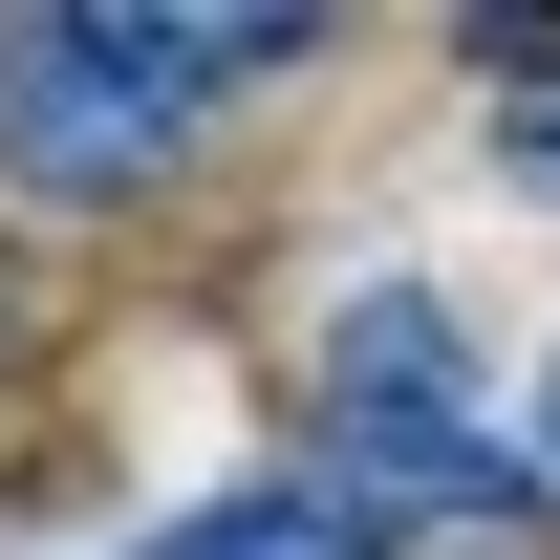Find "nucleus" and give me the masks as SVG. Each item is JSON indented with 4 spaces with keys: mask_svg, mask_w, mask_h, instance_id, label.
<instances>
[{
    "mask_svg": "<svg viewBox=\"0 0 560 560\" xmlns=\"http://www.w3.org/2000/svg\"><path fill=\"white\" fill-rule=\"evenodd\" d=\"M539 495H560V366H539Z\"/></svg>",
    "mask_w": 560,
    "mask_h": 560,
    "instance_id": "423d86ee",
    "label": "nucleus"
},
{
    "mask_svg": "<svg viewBox=\"0 0 560 560\" xmlns=\"http://www.w3.org/2000/svg\"><path fill=\"white\" fill-rule=\"evenodd\" d=\"M324 410L346 431H475V346H453L431 280H366L346 324H324Z\"/></svg>",
    "mask_w": 560,
    "mask_h": 560,
    "instance_id": "f03ea898",
    "label": "nucleus"
},
{
    "mask_svg": "<svg viewBox=\"0 0 560 560\" xmlns=\"http://www.w3.org/2000/svg\"><path fill=\"white\" fill-rule=\"evenodd\" d=\"M495 173H517V195L560 215V44H539V66H517V86H495Z\"/></svg>",
    "mask_w": 560,
    "mask_h": 560,
    "instance_id": "39448f33",
    "label": "nucleus"
},
{
    "mask_svg": "<svg viewBox=\"0 0 560 560\" xmlns=\"http://www.w3.org/2000/svg\"><path fill=\"white\" fill-rule=\"evenodd\" d=\"M195 108H215V66H195V22H151V0L0 22V195H44V215L151 195V173L195 151Z\"/></svg>",
    "mask_w": 560,
    "mask_h": 560,
    "instance_id": "f257e3e1",
    "label": "nucleus"
},
{
    "mask_svg": "<svg viewBox=\"0 0 560 560\" xmlns=\"http://www.w3.org/2000/svg\"><path fill=\"white\" fill-rule=\"evenodd\" d=\"M151 560H366V517H346V495H302V475H259V495H195Z\"/></svg>",
    "mask_w": 560,
    "mask_h": 560,
    "instance_id": "20e7f679",
    "label": "nucleus"
},
{
    "mask_svg": "<svg viewBox=\"0 0 560 560\" xmlns=\"http://www.w3.org/2000/svg\"><path fill=\"white\" fill-rule=\"evenodd\" d=\"M346 517H366V539H388V517H410V539H517L539 475L475 453V431H346Z\"/></svg>",
    "mask_w": 560,
    "mask_h": 560,
    "instance_id": "7ed1b4c3",
    "label": "nucleus"
}]
</instances>
